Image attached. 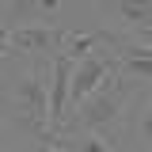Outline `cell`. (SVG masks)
<instances>
[{
	"instance_id": "cell-2",
	"label": "cell",
	"mask_w": 152,
	"mask_h": 152,
	"mask_svg": "<svg viewBox=\"0 0 152 152\" xmlns=\"http://www.w3.org/2000/svg\"><path fill=\"white\" fill-rule=\"evenodd\" d=\"M12 99H15L23 122H31L34 129L46 126V107H50V57H34L31 72L12 88Z\"/></svg>"
},
{
	"instance_id": "cell-12",
	"label": "cell",
	"mask_w": 152,
	"mask_h": 152,
	"mask_svg": "<svg viewBox=\"0 0 152 152\" xmlns=\"http://www.w3.org/2000/svg\"><path fill=\"white\" fill-rule=\"evenodd\" d=\"M0 152H8V148H4V145H0Z\"/></svg>"
},
{
	"instance_id": "cell-6",
	"label": "cell",
	"mask_w": 152,
	"mask_h": 152,
	"mask_svg": "<svg viewBox=\"0 0 152 152\" xmlns=\"http://www.w3.org/2000/svg\"><path fill=\"white\" fill-rule=\"evenodd\" d=\"M110 12L126 27L141 31V38L148 42V15H152V0H110Z\"/></svg>"
},
{
	"instance_id": "cell-8",
	"label": "cell",
	"mask_w": 152,
	"mask_h": 152,
	"mask_svg": "<svg viewBox=\"0 0 152 152\" xmlns=\"http://www.w3.org/2000/svg\"><path fill=\"white\" fill-rule=\"evenodd\" d=\"M103 38H110L107 31H99V34H65V42H61V53L69 57V61H80V57L91 53L95 42H103Z\"/></svg>"
},
{
	"instance_id": "cell-7",
	"label": "cell",
	"mask_w": 152,
	"mask_h": 152,
	"mask_svg": "<svg viewBox=\"0 0 152 152\" xmlns=\"http://www.w3.org/2000/svg\"><path fill=\"white\" fill-rule=\"evenodd\" d=\"M42 141H53L57 148L65 152H114L103 137H95V133H46Z\"/></svg>"
},
{
	"instance_id": "cell-10",
	"label": "cell",
	"mask_w": 152,
	"mask_h": 152,
	"mask_svg": "<svg viewBox=\"0 0 152 152\" xmlns=\"http://www.w3.org/2000/svg\"><path fill=\"white\" fill-rule=\"evenodd\" d=\"M34 152H65V148H57L53 141H42V145H38V148H34Z\"/></svg>"
},
{
	"instance_id": "cell-9",
	"label": "cell",
	"mask_w": 152,
	"mask_h": 152,
	"mask_svg": "<svg viewBox=\"0 0 152 152\" xmlns=\"http://www.w3.org/2000/svg\"><path fill=\"white\" fill-rule=\"evenodd\" d=\"M61 0H8V19H38L53 12Z\"/></svg>"
},
{
	"instance_id": "cell-4",
	"label": "cell",
	"mask_w": 152,
	"mask_h": 152,
	"mask_svg": "<svg viewBox=\"0 0 152 152\" xmlns=\"http://www.w3.org/2000/svg\"><path fill=\"white\" fill-rule=\"evenodd\" d=\"M61 42H65V31H57V27H15V31H8V50L31 53V57L61 53Z\"/></svg>"
},
{
	"instance_id": "cell-1",
	"label": "cell",
	"mask_w": 152,
	"mask_h": 152,
	"mask_svg": "<svg viewBox=\"0 0 152 152\" xmlns=\"http://www.w3.org/2000/svg\"><path fill=\"white\" fill-rule=\"evenodd\" d=\"M137 84H126V80H110V84H103L99 91H91L80 107L69 110L65 118V126L57 133H95V137H103V141H110L118 137L122 129V118H126V103H129V91Z\"/></svg>"
},
{
	"instance_id": "cell-3",
	"label": "cell",
	"mask_w": 152,
	"mask_h": 152,
	"mask_svg": "<svg viewBox=\"0 0 152 152\" xmlns=\"http://www.w3.org/2000/svg\"><path fill=\"white\" fill-rule=\"evenodd\" d=\"M114 80V61L110 57H99V53H88L72 61V76H69V110L80 107L91 91H99L103 84Z\"/></svg>"
},
{
	"instance_id": "cell-5",
	"label": "cell",
	"mask_w": 152,
	"mask_h": 152,
	"mask_svg": "<svg viewBox=\"0 0 152 152\" xmlns=\"http://www.w3.org/2000/svg\"><path fill=\"white\" fill-rule=\"evenodd\" d=\"M118 53H122V65H114V76H122L126 84H145L152 76V69H148V46L141 42H122L118 46Z\"/></svg>"
},
{
	"instance_id": "cell-11",
	"label": "cell",
	"mask_w": 152,
	"mask_h": 152,
	"mask_svg": "<svg viewBox=\"0 0 152 152\" xmlns=\"http://www.w3.org/2000/svg\"><path fill=\"white\" fill-rule=\"evenodd\" d=\"M8 53V31H0V57Z\"/></svg>"
}]
</instances>
